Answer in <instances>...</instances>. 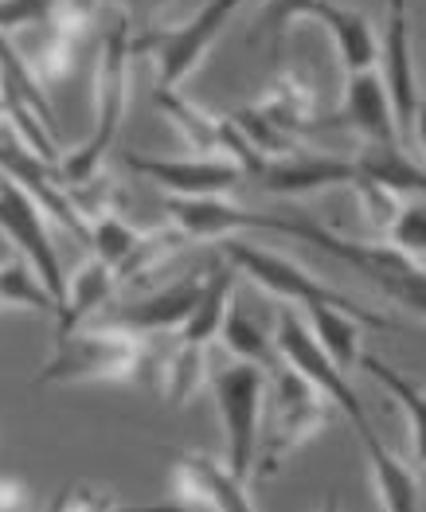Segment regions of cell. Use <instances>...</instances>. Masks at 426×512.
Returning <instances> with one entry per match:
<instances>
[{
    "label": "cell",
    "instance_id": "4fadbf2b",
    "mask_svg": "<svg viewBox=\"0 0 426 512\" xmlns=\"http://www.w3.org/2000/svg\"><path fill=\"white\" fill-rule=\"evenodd\" d=\"M262 188L270 196H309L321 188H337V184H356V161H341L329 153H309V149H286L278 157H266L255 172Z\"/></svg>",
    "mask_w": 426,
    "mask_h": 512
},
{
    "label": "cell",
    "instance_id": "44dd1931",
    "mask_svg": "<svg viewBox=\"0 0 426 512\" xmlns=\"http://www.w3.org/2000/svg\"><path fill=\"white\" fill-rule=\"evenodd\" d=\"M153 102H157V110L169 118L172 126L180 129V137L192 145V153H200V157H227V118H215L208 110H200L196 102H188L180 94V86L176 90H161L157 86Z\"/></svg>",
    "mask_w": 426,
    "mask_h": 512
},
{
    "label": "cell",
    "instance_id": "8fae6325",
    "mask_svg": "<svg viewBox=\"0 0 426 512\" xmlns=\"http://www.w3.org/2000/svg\"><path fill=\"white\" fill-rule=\"evenodd\" d=\"M384 55V86L395 110V126H399V141L415 137V118L423 106V90H419V75H415V51H411V16H407V0H391L387 4V36L380 43Z\"/></svg>",
    "mask_w": 426,
    "mask_h": 512
},
{
    "label": "cell",
    "instance_id": "5bb4252c",
    "mask_svg": "<svg viewBox=\"0 0 426 512\" xmlns=\"http://www.w3.org/2000/svg\"><path fill=\"white\" fill-rule=\"evenodd\" d=\"M204 290V274H184L169 282L165 290L157 294H145V298L129 301L118 313L106 317V325H122L137 337H149V333H176L184 325V317L192 313V305Z\"/></svg>",
    "mask_w": 426,
    "mask_h": 512
},
{
    "label": "cell",
    "instance_id": "f1b7e54d",
    "mask_svg": "<svg viewBox=\"0 0 426 512\" xmlns=\"http://www.w3.org/2000/svg\"><path fill=\"white\" fill-rule=\"evenodd\" d=\"M321 8H325V0H266V8H262V16H258V28H255V36H251V43L270 40V51L278 55V51H282V40H286V32H290V24H294V20H317Z\"/></svg>",
    "mask_w": 426,
    "mask_h": 512
},
{
    "label": "cell",
    "instance_id": "e0dca14e",
    "mask_svg": "<svg viewBox=\"0 0 426 512\" xmlns=\"http://www.w3.org/2000/svg\"><path fill=\"white\" fill-rule=\"evenodd\" d=\"M360 270L372 274L376 286H380L391 301H399L403 309L426 317V266H419L415 255H403V251H395L391 243H387V247L364 243V262H360Z\"/></svg>",
    "mask_w": 426,
    "mask_h": 512
},
{
    "label": "cell",
    "instance_id": "83f0119b",
    "mask_svg": "<svg viewBox=\"0 0 426 512\" xmlns=\"http://www.w3.org/2000/svg\"><path fill=\"white\" fill-rule=\"evenodd\" d=\"M86 239H90V247H94V258H102V262L114 266V274H118V270L129 262V255L141 247L145 231L129 227L118 212H106V215H94V219H90Z\"/></svg>",
    "mask_w": 426,
    "mask_h": 512
},
{
    "label": "cell",
    "instance_id": "cb8c5ba5",
    "mask_svg": "<svg viewBox=\"0 0 426 512\" xmlns=\"http://www.w3.org/2000/svg\"><path fill=\"white\" fill-rule=\"evenodd\" d=\"M309 309V333L317 337V344L325 348V356L341 368L344 376L352 368H360V321L344 309H333V305H305Z\"/></svg>",
    "mask_w": 426,
    "mask_h": 512
},
{
    "label": "cell",
    "instance_id": "ac0fdd59",
    "mask_svg": "<svg viewBox=\"0 0 426 512\" xmlns=\"http://www.w3.org/2000/svg\"><path fill=\"white\" fill-rule=\"evenodd\" d=\"M114 290H118V274L114 266H106L102 258H86L83 266L67 278V294H63V305H59V337L86 325L90 317H98L102 309H110L114 301Z\"/></svg>",
    "mask_w": 426,
    "mask_h": 512
},
{
    "label": "cell",
    "instance_id": "1f68e13d",
    "mask_svg": "<svg viewBox=\"0 0 426 512\" xmlns=\"http://www.w3.org/2000/svg\"><path fill=\"white\" fill-rule=\"evenodd\" d=\"M55 8H59V0H0V36L40 28L51 20Z\"/></svg>",
    "mask_w": 426,
    "mask_h": 512
},
{
    "label": "cell",
    "instance_id": "d4e9b609",
    "mask_svg": "<svg viewBox=\"0 0 426 512\" xmlns=\"http://www.w3.org/2000/svg\"><path fill=\"white\" fill-rule=\"evenodd\" d=\"M360 368L372 372V380L384 387L387 395L399 403V411L407 415V427H411V438H415V462L426 466V391L419 384H411L407 376H399L387 360L380 356H360Z\"/></svg>",
    "mask_w": 426,
    "mask_h": 512
},
{
    "label": "cell",
    "instance_id": "3957f363",
    "mask_svg": "<svg viewBox=\"0 0 426 512\" xmlns=\"http://www.w3.org/2000/svg\"><path fill=\"white\" fill-rule=\"evenodd\" d=\"M129 59H133V36H129L126 12L114 16V24L102 36V59H98V114H94V129L79 141L63 165H59V180L67 184H83L90 176H98L102 157L114 149L122 122L129 110Z\"/></svg>",
    "mask_w": 426,
    "mask_h": 512
},
{
    "label": "cell",
    "instance_id": "2e32d148",
    "mask_svg": "<svg viewBox=\"0 0 426 512\" xmlns=\"http://www.w3.org/2000/svg\"><path fill=\"white\" fill-rule=\"evenodd\" d=\"M235 278H239V270H235L231 262H223V255L208 266L200 298H196V305H192V313L184 317V325L176 329V341H180L176 348L208 352V344L219 337L223 317H227V309H231V301H235L231 298V294H235Z\"/></svg>",
    "mask_w": 426,
    "mask_h": 512
},
{
    "label": "cell",
    "instance_id": "4dcf8cb0",
    "mask_svg": "<svg viewBox=\"0 0 426 512\" xmlns=\"http://www.w3.org/2000/svg\"><path fill=\"white\" fill-rule=\"evenodd\" d=\"M352 192H356V200H360V212L368 215V223L376 227V231H384L395 223V215L403 208V200L395 196V192H387L384 184H376V180H364V176H356V184H352Z\"/></svg>",
    "mask_w": 426,
    "mask_h": 512
},
{
    "label": "cell",
    "instance_id": "836d02e7",
    "mask_svg": "<svg viewBox=\"0 0 426 512\" xmlns=\"http://www.w3.org/2000/svg\"><path fill=\"white\" fill-rule=\"evenodd\" d=\"M122 8H161V4H169V0H118Z\"/></svg>",
    "mask_w": 426,
    "mask_h": 512
},
{
    "label": "cell",
    "instance_id": "277c9868",
    "mask_svg": "<svg viewBox=\"0 0 426 512\" xmlns=\"http://www.w3.org/2000/svg\"><path fill=\"white\" fill-rule=\"evenodd\" d=\"M219 255L227 258L239 274H247L255 286H262L266 294H274V298L298 301V305H333V309L352 313L360 325H372V329H395V321H391V317L376 313V309H368L364 301L348 298V294L333 290V286H325V282H317V278H313L305 266H298L294 258L274 255V251H262V247H251V243H243V239H227V235H223Z\"/></svg>",
    "mask_w": 426,
    "mask_h": 512
},
{
    "label": "cell",
    "instance_id": "e575fe53",
    "mask_svg": "<svg viewBox=\"0 0 426 512\" xmlns=\"http://www.w3.org/2000/svg\"><path fill=\"white\" fill-rule=\"evenodd\" d=\"M67 8H75L79 16H86V20H90V12H94V0H67Z\"/></svg>",
    "mask_w": 426,
    "mask_h": 512
},
{
    "label": "cell",
    "instance_id": "6da1fadb",
    "mask_svg": "<svg viewBox=\"0 0 426 512\" xmlns=\"http://www.w3.org/2000/svg\"><path fill=\"white\" fill-rule=\"evenodd\" d=\"M149 348L122 325H79L55 341V352L36 372V387L129 384L145 372Z\"/></svg>",
    "mask_w": 426,
    "mask_h": 512
},
{
    "label": "cell",
    "instance_id": "7c38bea8",
    "mask_svg": "<svg viewBox=\"0 0 426 512\" xmlns=\"http://www.w3.org/2000/svg\"><path fill=\"white\" fill-rule=\"evenodd\" d=\"M172 493L188 509H219V512H247L251 497L247 485L231 473L227 462L208 454H176L172 458Z\"/></svg>",
    "mask_w": 426,
    "mask_h": 512
},
{
    "label": "cell",
    "instance_id": "30bf717a",
    "mask_svg": "<svg viewBox=\"0 0 426 512\" xmlns=\"http://www.w3.org/2000/svg\"><path fill=\"white\" fill-rule=\"evenodd\" d=\"M126 169L153 180L161 192L176 200H200V196H227L247 172L231 157H149V153H126Z\"/></svg>",
    "mask_w": 426,
    "mask_h": 512
},
{
    "label": "cell",
    "instance_id": "484cf974",
    "mask_svg": "<svg viewBox=\"0 0 426 512\" xmlns=\"http://www.w3.org/2000/svg\"><path fill=\"white\" fill-rule=\"evenodd\" d=\"M219 341H223V348H227L235 360L258 364V368H266V372H274V368L282 364V356H278V348H274V337H266L235 301H231V309H227V317H223Z\"/></svg>",
    "mask_w": 426,
    "mask_h": 512
},
{
    "label": "cell",
    "instance_id": "5b68a950",
    "mask_svg": "<svg viewBox=\"0 0 426 512\" xmlns=\"http://www.w3.org/2000/svg\"><path fill=\"white\" fill-rule=\"evenodd\" d=\"M215 395V411L227 434V466L231 473L251 485L258 470V423H262V403H266V368L235 360L208 376Z\"/></svg>",
    "mask_w": 426,
    "mask_h": 512
},
{
    "label": "cell",
    "instance_id": "603a6c76",
    "mask_svg": "<svg viewBox=\"0 0 426 512\" xmlns=\"http://www.w3.org/2000/svg\"><path fill=\"white\" fill-rule=\"evenodd\" d=\"M360 442H364V454H368V466H372V481H376V497L380 505L391 512H415L419 509V481L411 466H403L384 442L376 438V427L356 430Z\"/></svg>",
    "mask_w": 426,
    "mask_h": 512
},
{
    "label": "cell",
    "instance_id": "4316f807",
    "mask_svg": "<svg viewBox=\"0 0 426 512\" xmlns=\"http://www.w3.org/2000/svg\"><path fill=\"white\" fill-rule=\"evenodd\" d=\"M0 309H28V313H55L59 305L51 290L36 278V270L24 258L0 262Z\"/></svg>",
    "mask_w": 426,
    "mask_h": 512
},
{
    "label": "cell",
    "instance_id": "d6a6232c",
    "mask_svg": "<svg viewBox=\"0 0 426 512\" xmlns=\"http://www.w3.org/2000/svg\"><path fill=\"white\" fill-rule=\"evenodd\" d=\"M415 137H419V145L426 149V98L423 106H419V118H415Z\"/></svg>",
    "mask_w": 426,
    "mask_h": 512
},
{
    "label": "cell",
    "instance_id": "f546056e",
    "mask_svg": "<svg viewBox=\"0 0 426 512\" xmlns=\"http://www.w3.org/2000/svg\"><path fill=\"white\" fill-rule=\"evenodd\" d=\"M387 243L403 255H426V208L403 200V208L395 215V223L387 227Z\"/></svg>",
    "mask_w": 426,
    "mask_h": 512
},
{
    "label": "cell",
    "instance_id": "7402d4cb",
    "mask_svg": "<svg viewBox=\"0 0 426 512\" xmlns=\"http://www.w3.org/2000/svg\"><path fill=\"white\" fill-rule=\"evenodd\" d=\"M356 172L364 180L384 184L387 192H395L399 200H423L426 196V169H419L399 141H368L364 153L356 157Z\"/></svg>",
    "mask_w": 426,
    "mask_h": 512
},
{
    "label": "cell",
    "instance_id": "7a4b0ae2",
    "mask_svg": "<svg viewBox=\"0 0 426 512\" xmlns=\"http://www.w3.org/2000/svg\"><path fill=\"white\" fill-rule=\"evenodd\" d=\"M172 227L184 239H223L235 231H274V235H294L305 243H317L321 251L337 255L341 262L356 266L364 262V243H344L333 231H325L321 223L305 219V215H266V212H247L239 204H231L227 196H200V200H165Z\"/></svg>",
    "mask_w": 426,
    "mask_h": 512
},
{
    "label": "cell",
    "instance_id": "9a60e30c",
    "mask_svg": "<svg viewBox=\"0 0 426 512\" xmlns=\"http://www.w3.org/2000/svg\"><path fill=\"white\" fill-rule=\"evenodd\" d=\"M321 126H348L356 129L364 141H399V126H395V110L387 98V86L380 71H356L344 83L341 110L321 122Z\"/></svg>",
    "mask_w": 426,
    "mask_h": 512
},
{
    "label": "cell",
    "instance_id": "d6986e66",
    "mask_svg": "<svg viewBox=\"0 0 426 512\" xmlns=\"http://www.w3.org/2000/svg\"><path fill=\"white\" fill-rule=\"evenodd\" d=\"M255 110L282 133L298 137V133L317 129V90L309 86V79L301 71H282L274 83L266 86V94L255 102Z\"/></svg>",
    "mask_w": 426,
    "mask_h": 512
},
{
    "label": "cell",
    "instance_id": "8992f818",
    "mask_svg": "<svg viewBox=\"0 0 426 512\" xmlns=\"http://www.w3.org/2000/svg\"><path fill=\"white\" fill-rule=\"evenodd\" d=\"M243 0H204L196 8V16H188L184 24L172 28H153L133 36V55H149L157 67V86L176 90L212 51V43L223 36V28L231 24V16L239 12Z\"/></svg>",
    "mask_w": 426,
    "mask_h": 512
},
{
    "label": "cell",
    "instance_id": "52a82bcc",
    "mask_svg": "<svg viewBox=\"0 0 426 512\" xmlns=\"http://www.w3.org/2000/svg\"><path fill=\"white\" fill-rule=\"evenodd\" d=\"M266 403H274V419L266 434V450L258 458L262 473L282 470V458H290L301 442H309L317 430L329 427L333 403L282 360L274 372H266Z\"/></svg>",
    "mask_w": 426,
    "mask_h": 512
},
{
    "label": "cell",
    "instance_id": "9c48e42d",
    "mask_svg": "<svg viewBox=\"0 0 426 512\" xmlns=\"http://www.w3.org/2000/svg\"><path fill=\"white\" fill-rule=\"evenodd\" d=\"M274 348H278V356L298 372L301 380H309V384L317 387L337 411L348 415V423L356 430L372 427V419H368V411H364V403H360V395L352 391L348 384V376H344L341 368L325 356V348L317 344V337L309 333V325L301 321L298 313H278V325H274Z\"/></svg>",
    "mask_w": 426,
    "mask_h": 512
},
{
    "label": "cell",
    "instance_id": "ffe728a7",
    "mask_svg": "<svg viewBox=\"0 0 426 512\" xmlns=\"http://www.w3.org/2000/svg\"><path fill=\"white\" fill-rule=\"evenodd\" d=\"M317 20H321V28L337 43L344 75L372 71L380 63V40H376V32H372V24H368L364 12L348 8V4H337V0H325V8H321Z\"/></svg>",
    "mask_w": 426,
    "mask_h": 512
},
{
    "label": "cell",
    "instance_id": "ba28073f",
    "mask_svg": "<svg viewBox=\"0 0 426 512\" xmlns=\"http://www.w3.org/2000/svg\"><path fill=\"white\" fill-rule=\"evenodd\" d=\"M43 204L20 188L12 176L0 180V235L16 247V255L24 258L36 278L51 290L55 305H63V294H67V274H63V258H59V247L47 231V219H43ZM59 313V309H55Z\"/></svg>",
    "mask_w": 426,
    "mask_h": 512
}]
</instances>
